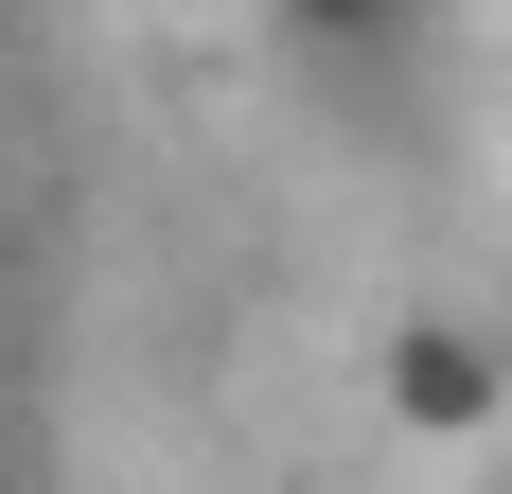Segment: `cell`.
Instances as JSON below:
<instances>
[{
	"mask_svg": "<svg viewBox=\"0 0 512 494\" xmlns=\"http://www.w3.org/2000/svg\"><path fill=\"white\" fill-rule=\"evenodd\" d=\"M407 406H424V424L495 406V336H424V353H407Z\"/></svg>",
	"mask_w": 512,
	"mask_h": 494,
	"instance_id": "obj_1",
	"label": "cell"
}]
</instances>
